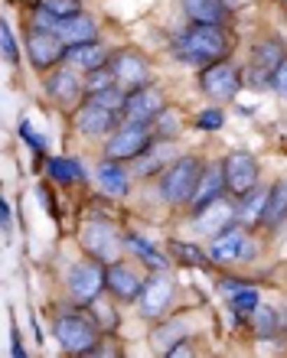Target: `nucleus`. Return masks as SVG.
<instances>
[{"mask_svg":"<svg viewBox=\"0 0 287 358\" xmlns=\"http://www.w3.org/2000/svg\"><path fill=\"white\" fill-rule=\"evenodd\" d=\"M229 49V39L219 29V23H192L180 39H176V59L183 62H216V59L225 56Z\"/></svg>","mask_w":287,"mask_h":358,"instance_id":"1","label":"nucleus"},{"mask_svg":"<svg viewBox=\"0 0 287 358\" xmlns=\"http://www.w3.org/2000/svg\"><path fill=\"white\" fill-rule=\"evenodd\" d=\"M202 166L192 157H186V160L173 163L170 170H167V176H163L160 182V192L167 202H173V206H180V202H192V196H196V189H200V179H202Z\"/></svg>","mask_w":287,"mask_h":358,"instance_id":"2","label":"nucleus"},{"mask_svg":"<svg viewBox=\"0 0 287 358\" xmlns=\"http://www.w3.org/2000/svg\"><path fill=\"white\" fill-rule=\"evenodd\" d=\"M56 339L69 355H88V352H95L98 332L85 316H78V313H62L56 320Z\"/></svg>","mask_w":287,"mask_h":358,"instance_id":"3","label":"nucleus"},{"mask_svg":"<svg viewBox=\"0 0 287 358\" xmlns=\"http://www.w3.org/2000/svg\"><path fill=\"white\" fill-rule=\"evenodd\" d=\"M222 173H225V189L235 199L251 196L255 186H258V166H255L248 153H229L225 163H222Z\"/></svg>","mask_w":287,"mask_h":358,"instance_id":"4","label":"nucleus"},{"mask_svg":"<svg viewBox=\"0 0 287 358\" xmlns=\"http://www.w3.org/2000/svg\"><path fill=\"white\" fill-rule=\"evenodd\" d=\"M153 131L141 121H127L125 127H118V134L108 143V157L111 160H131V157H141L150 143Z\"/></svg>","mask_w":287,"mask_h":358,"instance_id":"5","label":"nucleus"},{"mask_svg":"<svg viewBox=\"0 0 287 358\" xmlns=\"http://www.w3.org/2000/svg\"><path fill=\"white\" fill-rule=\"evenodd\" d=\"M102 287H108V280H105V271L98 264H78L69 273V296L78 306H92L102 296Z\"/></svg>","mask_w":287,"mask_h":358,"instance_id":"6","label":"nucleus"},{"mask_svg":"<svg viewBox=\"0 0 287 358\" xmlns=\"http://www.w3.org/2000/svg\"><path fill=\"white\" fill-rule=\"evenodd\" d=\"M27 49H29V59L36 69H49L56 66L59 59L66 56V43L59 36L56 29H46V27H33L27 36Z\"/></svg>","mask_w":287,"mask_h":358,"instance_id":"7","label":"nucleus"},{"mask_svg":"<svg viewBox=\"0 0 287 358\" xmlns=\"http://www.w3.org/2000/svg\"><path fill=\"white\" fill-rule=\"evenodd\" d=\"M200 88L209 98H219V101H229L235 98L241 88V78L239 72L229 66V62H212L209 69H202V78H200Z\"/></svg>","mask_w":287,"mask_h":358,"instance_id":"8","label":"nucleus"},{"mask_svg":"<svg viewBox=\"0 0 287 358\" xmlns=\"http://www.w3.org/2000/svg\"><path fill=\"white\" fill-rule=\"evenodd\" d=\"M118 124V111L115 108H108V104L95 101V98H88L76 114V127L88 137H102V134H111Z\"/></svg>","mask_w":287,"mask_h":358,"instance_id":"9","label":"nucleus"},{"mask_svg":"<svg viewBox=\"0 0 287 358\" xmlns=\"http://www.w3.org/2000/svg\"><path fill=\"white\" fill-rule=\"evenodd\" d=\"M251 238L241 231V228H225V231H219L216 235V241H212L209 255L212 261H219V264H235V261H241V257H251Z\"/></svg>","mask_w":287,"mask_h":358,"instance_id":"10","label":"nucleus"},{"mask_svg":"<svg viewBox=\"0 0 287 358\" xmlns=\"http://www.w3.org/2000/svg\"><path fill=\"white\" fill-rule=\"evenodd\" d=\"M163 111H167V108H163V94L150 85H144V88H137V92L125 94V117L127 121L147 124V121H157Z\"/></svg>","mask_w":287,"mask_h":358,"instance_id":"11","label":"nucleus"},{"mask_svg":"<svg viewBox=\"0 0 287 358\" xmlns=\"http://www.w3.org/2000/svg\"><path fill=\"white\" fill-rule=\"evenodd\" d=\"M82 245H85V251L92 257H98V261H108V264H115V261H118V251H121V238H118V231L111 225H102V222H95V225H88L85 231H82Z\"/></svg>","mask_w":287,"mask_h":358,"instance_id":"12","label":"nucleus"},{"mask_svg":"<svg viewBox=\"0 0 287 358\" xmlns=\"http://www.w3.org/2000/svg\"><path fill=\"white\" fill-rule=\"evenodd\" d=\"M111 69H115L118 85L127 88V92H137V88H144L150 82V69H147V62L137 52H118Z\"/></svg>","mask_w":287,"mask_h":358,"instance_id":"13","label":"nucleus"},{"mask_svg":"<svg viewBox=\"0 0 287 358\" xmlns=\"http://www.w3.org/2000/svg\"><path fill=\"white\" fill-rule=\"evenodd\" d=\"M82 88H85V82L78 78L76 66L59 69V72H52V76H49V82H46V92L52 94L59 104H76L78 94H82Z\"/></svg>","mask_w":287,"mask_h":358,"instance_id":"14","label":"nucleus"},{"mask_svg":"<svg viewBox=\"0 0 287 358\" xmlns=\"http://www.w3.org/2000/svg\"><path fill=\"white\" fill-rule=\"evenodd\" d=\"M56 33L62 36L66 46H82V43H95L98 29H95V20L85 17V13H76V17H66L56 23Z\"/></svg>","mask_w":287,"mask_h":358,"instance_id":"15","label":"nucleus"},{"mask_svg":"<svg viewBox=\"0 0 287 358\" xmlns=\"http://www.w3.org/2000/svg\"><path fill=\"white\" fill-rule=\"evenodd\" d=\"M173 300V283L167 277H153L147 287L141 290V310L147 320H157L163 310H167V303Z\"/></svg>","mask_w":287,"mask_h":358,"instance_id":"16","label":"nucleus"},{"mask_svg":"<svg viewBox=\"0 0 287 358\" xmlns=\"http://www.w3.org/2000/svg\"><path fill=\"white\" fill-rule=\"evenodd\" d=\"M232 218H235V212H232V206H225V202H209L206 208H200L196 212V228L200 231H206V235H219V231H225V228L232 225Z\"/></svg>","mask_w":287,"mask_h":358,"instance_id":"17","label":"nucleus"},{"mask_svg":"<svg viewBox=\"0 0 287 358\" xmlns=\"http://www.w3.org/2000/svg\"><path fill=\"white\" fill-rule=\"evenodd\" d=\"M105 280H108V290L115 293L118 300H141V280H137L134 273L127 271L125 264H111L105 271Z\"/></svg>","mask_w":287,"mask_h":358,"instance_id":"18","label":"nucleus"},{"mask_svg":"<svg viewBox=\"0 0 287 358\" xmlns=\"http://www.w3.org/2000/svg\"><path fill=\"white\" fill-rule=\"evenodd\" d=\"M255 69H258V78H265V82H271V72L284 62V46H281L278 39H265V43H258L255 46Z\"/></svg>","mask_w":287,"mask_h":358,"instance_id":"19","label":"nucleus"},{"mask_svg":"<svg viewBox=\"0 0 287 358\" xmlns=\"http://www.w3.org/2000/svg\"><path fill=\"white\" fill-rule=\"evenodd\" d=\"M222 189H225V173H222L219 166L209 173H202L200 189H196V196H192V208L200 212V208H206L209 202H216V199L222 196Z\"/></svg>","mask_w":287,"mask_h":358,"instance_id":"20","label":"nucleus"},{"mask_svg":"<svg viewBox=\"0 0 287 358\" xmlns=\"http://www.w3.org/2000/svg\"><path fill=\"white\" fill-rule=\"evenodd\" d=\"M66 59L76 69H88V72H95V69L105 66V49L98 46V43H82V46H69Z\"/></svg>","mask_w":287,"mask_h":358,"instance_id":"21","label":"nucleus"},{"mask_svg":"<svg viewBox=\"0 0 287 358\" xmlns=\"http://www.w3.org/2000/svg\"><path fill=\"white\" fill-rule=\"evenodd\" d=\"M98 182H102V189H105L108 196H125L127 192V173L121 170L115 160H108L98 166Z\"/></svg>","mask_w":287,"mask_h":358,"instance_id":"22","label":"nucleus"},{"mask_svg":"<svg viewBox=\"0 0 287 358\" xmlns=\"http://www.w3.org/2000/svg\"><path fill=\"white\" fill-rule=\"evenodd\" d=\"M183 10L192 17V23H222L225 10L216 0H183Z\"/></svg>","mask_w":287,"mask_h":358,"instance_id":"23","label":"nucleus"},{"mask_svg":"<svg viewBox=\"0 0 287 358\" xmlns=\"http://www.w3.org/2000/svg\"><path fill=\"white\" fill-rule=\"evenodd\" d=\"M284 215H287V182H278V186L268 192V202H265V215H261V222H265V225H278Z\"/></svg>","mask_w":287,"mask_h":358,"instance_id":"24","label":"nucleus"},{"mask_svg":"<svg viewBox=\"0 0 287 358\" xmlns=\"http://www.w3.org/2000/svg\"><path fill=\"white\" fill-rule=\"evenodd\" d=\"M49 176L59 179V182H76V179H82L85 173H82V163L78 160L59 157V160H49Z\"/></svg>","mask_w":287,"mask_h":358,"instance_id":"25","label":"nucleus"},{"mask_svg":"<svg viewBox=\"0 0 287 358\" xmlns=\"http://www.w3.org/2000/svg\"><path fill=\"white\" fill-rule=\"evenodd\" d=\"M255 326H258V336H274L281 326H287V313L281 316V313L271 310V306H258V310H255Z\"/></svg>","mask_w":287,"mask_h":358,"instance_id":"26","label":"nucleus"},{"mask_svg":"<svg viewBox=\"0 0 287 358\" xmlns=\"http://www.w3.org/2000/svg\"><path fill=\"white\" fill-rule=\"evenodd\" d=\"M127 248H131V251H137V255L144 257V264L150 267V271H167V257H163V255H157V251H153V248L147 245L144 238L131 235V238H127Z\"/></svg>","mask_w":287,"mask_h":358,"instance_id":"27","label":"nucleus"},{"mask_svg":"<svg viewBox=\"0 0 287 358\" xmlns=\"http://www.w3.org/2000/svg\"><path fill=\"white\" fill-rule=\"evenodd\" d=\"M39 10L56 20H66L78 13V0H39Z\"/></svg>","mask_w":287,"mask_h":358,"instance_id":"28","label":"nucleus"},{"mask_svg":"<svg viewBox=\"0 0 287 358\" xmlns=\"http://www.w3.org/2000/svg\"><path fill=\"white\" fill-rule=\"evenodd\" d=\"M115 85H118L115 69L108 72V69L102 66V69H95V72L88 76V82H85V92H88V94H98V92H108V88H115Z\"/></svg>","mask_w":287,"mask_h":358,"instance_id":"29","label":"nucleus"},{"mask_svg":"<svg viewBox=\"0 0 287 358\" xmlns=\"http://www.w3.org/2000/svg\"><path fill=\"white\" fill-rule=\"evenodd\" d=\"M232 306L239 310V316H248V313H255L261 306V303H258V290H255V287H245V290H239L235 296H232Z\"/></svg>","mask_w":287,"mask_h":358,"instance_id":"30","label":"nucleus"},{"mask_svg":"<svg viewBox=\"0 0 287 358\" xmlns=\"http://www.w3.org/2000/svg\"><path fill=\"white\" fill-rule=\"evenodd\" d=\"M170 251H173V257L180 261V264H186V267H200L202 261H206V255H202L200 248H192V245H170Z\"/></svg>","mask_w":287,"mask_h":358,"instance_id":"31","label":"nucleus"},{"mask_svg":"<svg viewBox=\"0 0 287 358\" xmlns=\"http://www.w3.org/2000/svg\"><path fill=\"white\" fill-rule=\"evenodd\" d=\"M92 313H95V320H98V326L102 329H115L118 326V316H115V310L108 306V303H92Z\"/></svg>","mask_w":287,"mask_h":358,"instance_id":"32","label":"nucleus"},{"mask_svg":"<svg viewBox=\"0 0 287 358\" xmlns=\"http://www.w3.org/2000/svg\"><path fill=\"white\" fill-rule=\"evenodd\" d=\"M248 202H245V212H241V218H248V222H255V218L265 215V202H268V196H245Z\"/></svg>","mask_w":287,"mask_h":358,"instance_id":"33","label":"nucleus"},{"mask_svg":"<svg viewBox=\"0 0 287 358\" xmlns=\"http://www.w3.org/2000/svg\"><path fill=\"white\" fill-rule=\"evenodd\" d=\"M0 49H4V59H7V62H17V43H13V33H10L7 23L0 27Z\"/></svg>","mask_w":287,"mask_h":358,"instance_id":"34","label":"nucleus"},{"mask_svg":"<svg viewBox=\"0 0 287 358\" xmlns=\"http://www.w3.org/2000/svg\"><path fill=\"white\" fill-rule=\"evenodd\" d=\"M271 88H274V92H278L281 98L287 101V59L281 62L278 69H274V72H271Z\"/></svg>","mask_w":287,"mask_h":358,"instance_id":"35","label":"nucleus"},{"mask_svg":"<svg viewBox=\"0 0 287 358\" xmlns=\"http://www.w3.org/2000/svg\"><path fill=\"white\" fill-rule=\"evenodd\" d=\"M202 127V131H219L222 127V114L219 111H206V114H200V121H196Z\"/></svg>","mask_w":287,"mask_h":358,"instance_id":"36","label":"nucleus"},{"mask_svg":"<svg viewBox=\"0 0 287 358\" xmlns=\"http://www.w3.org/2000/svg\"><path fill=\"white\" fill-rule=\"evenodd\" d=\"M20 134H23V137H27V141H29V143H33V147H36V150H43V141H39L36 134H33V127H29V124H27V121L20 124Z\"/></svg>","mask_w":287,"mask_h":358,"instance_id":"37","label":"nucleus"},{"mask_svg":"<svg viewBox=\"0 0 287 358\" xmlns=\"http://www.w3.org/2000/svg\"><path fill=\"white\" fill-rule=\"evenodd\" d=\"M245 287H248V283H239V280H225V283H222V293H225V296H229V300H232V296H235V293H239V290H245Z\"/></svg>","mask_w":287,"mask_h":358,"instance_id":"38","label":"nucleus"},{"mask_svg":"<svg viewBox=\"0 0 287 358\" xmlns=\"http://www.w3.org/2000/svg\"><path fill=\"white\" fill-rule=\"evenodd\" d=\"M0 215H4V231H10V206L7 202L0 206Z\"/></svg>","mask_w":287,"mask_h":358,"instance_id":"39","label":"nucleus"}]
</instances>
